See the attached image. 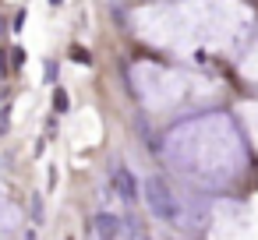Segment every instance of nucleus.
Masks as SVG:
<instances>
[{
    "label": "nucleus",
    "instance_id": "0eeeda50",
    "mask_svg": "<svg viewBox=\"0 0 258 240\" xmlns=\"http://www.w3.org/2000/svg\"><path fill=\"white\" fill-rule=\"evenodd\" d=\"M50 4H53V8H57V4H64V0H50Z\"/></svg>",
    "mask_w": 258,
    "mask_h": 240
},
{
    "label": "nucleus",
    "instance_id": "f257e3e1",
    "mask_svg": "<svg viewBox=\"0 0 258 240\" xmlns=\"http://www.w3.org/2000/svg\"><path fill=\"white\" fill-rule=\"evenodd\" d=\"M145 205H149V212H152L156 219H163V222H177V219H180V201H177L173 187H170L166 180H159V177H149V180H145Z\"/></svg>",
    "mask_w": 258,
    "mask_h": 240
},
{
    "label": "nucleus",
    "instance_id": "7ed1b4c3",
    "mask_svg": "<svg viewBox=\"0 0 258 240\" xmlns=\"http://www.w3.org/2000/svg\"><path fill=\"white\" fill-rule=\"evenodd\" d=\"M92 229H96V236H124V233H127V229L120 226V219L110 215V212H99L96 222H92Z\"/></svg>",
    "mask_w": 258,
    "mask_h": 240
},
{
    "label": "nucleus",
    "instance_id": "20e7f679",
    "mask_svg": "<svg viewBox=\"0 0 258 240\" xmlns=\"http://www.w3.org/2000/svg\"><path fill=\"white\" fill-rule=\"evenodd\" d=\"M18 219H22V212H18L11 201H0V233H4V229H15Z\"/></svg>",
    "mask_w": 258,
    "mask_h": 240
},
{
    "label": "nucleus",
    "instance_id": "39448f33",
    "mask_svg": "<svg viewBox=\"0 0 258 240\" xmlns=\"http://www.w3.org/2000/svg\"><path fill=\"white\" fill-rule=\"evenodd\" d=\"M68 106H71V99H68V92H64V89H57V92H53V110H57V113H64Z\"/></svg>",
    "mask_w": 258,
    "mask_h": 240
},
{
    "label": "nucleus",
    "instance_id": "423d86ee",
    "mask_svg": "<svg viewBox=\"0 0 258 240\" xmlns=\"http://www.w3.org/2000/svg\"><path fill=\"white\" fill-rule=\"evenodd\" d=\"M8 124H11V110L4 106V110H0V134H4V131H8Z\"/></svg>",
    "mask_w": 258,
    "mask_h": 240
},
{
    "label": "nucleus",
    "instance_id": "f03ea898",
    "mask_svg": "<svg viewBox=\"0 0 258 240\" xmlns=\"http://www.w3.org/2000/svg\"><path fill=\"white\" fill-rule=\"evenodd\" d=\"M113 191L124 198V201H135L138 198V187H135V173L127 166H117L113 170Z\"/></svg>",
    "mask_w": 258,
    "mask_h": 240
}]
</instances>
